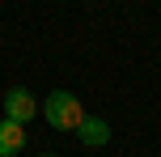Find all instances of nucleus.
Here are the masks:
<instances>
[{
	"label": "nucleus",
	"instance_id": "f257e3e1",
	"mask_svg": "<svg viewBox=\"0 0 161 157\" xmlns=\"http://www.w3.org/2000/svg\"><path fill=\"white\" fill-rule=\"evenodd\" d=\"M42 119H47L55 132H76V127L85 123V106H80L76 93H68V89H51L47 102H42Z\"/></svg>",
	"mask_w": 161,
	"mask_h": 157
},
{
	"label": "nucleus",
	"instance_id": "f03ea898",
	"mask_svg": "<svg viewBox=\"0 0 161 157\" xmlns=\"http://www.w3.org/2000/svg\"><path fill=\"white\" fill-rule=\"evenodd\" d=\"M34 115H42L38 110V102H34V93L30 89H21V85H17V89H8L4 93V119H13V123H30Z\"/></svg>",
	"mask_w": 161,
	"mask_h": 157
},
{
	"label": "nucleus",
	"instance_id": "7ed1b4c3",
	"mask_svg": "<svg viewBox=\"0 0 161 157\" xmlns=\"http://www.w3.org/2000/svg\"><path fill=\"white\" fill-rule=\"evenodd\" d=\"M76 136H80V144H85V149H102V144L110 140V123H106V119H97V115H85V123L76 127Z\"/></svg>",
	"mask_w": 161,
	"mask_h": 157
},
{
	"label": "nucleus",
	"instance_id": "20e7f679",
	"mask_svg": "<svg viewBox=\"0 0 161 157\" xmlns=\"http://www.w3.org/2000/svg\"><path fill=\"white\" fill-rule=\"evenodd\" d=\"M25 149V127L13 119H0V157H17Z\"/></svg>",
	"mask_w": 161,
	"mask_h": 157
},
{
	"label": "nucleus",
	"instance_id": "39448f33",
	"mask_svg": "<svg viewBox=\"0 0 161 157\" xmlns=\"http://www.w3.org/2000/svg\"><path fill=\"white\" fill-rule=\"evenodd\" d=\"M38 157H55V153H38Z\"/></svg>",
	"mask_w": 161,
	"mask_h": 157
}]
</instances>
